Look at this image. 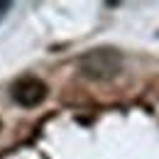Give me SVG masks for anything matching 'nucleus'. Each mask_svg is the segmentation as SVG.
Returning a JSON list of instances; mask_svg holds the SVG:
<instances>
[{"label":"nucleus","mask_w":159,"mask_h":159,"mask_svg":"<svg viewBox=\"0 0 159 159\" xmlns=\"http://www.w3.org/2000/svg\"><path fill=\"white\" fill-rule=\"evenodd\" d=\"M79 69L86 79L93 81H110L115 79L122 69V54L113 47H98L83 54L79 61Z\"/></svg>","instance_id":"obj_1"},{"label":"nucleus","mask_w":159,"mask_h":159,"mask_svg":"<svg viewBox=\"0 0 159 159\" xmlns=\"http://www.w3.org/2000/svg\"><path fill=\"white\" fill-rule=\"evenodd\" d=\"M47 98V83L34 76H27V79H20L15 86H12V100L22 105V108H34L39 105L42 100Z\"/></svg>","instance_id":"obj_2"},{"label":"nucleus","mask_w":159,"mask_h":159,"mask_svg":"<svg viewBox=\"0 0 159 159\" xmlns=\"http://www.w3.org/2000/svg\"><path fill=\"white\" fill-rule=\"evenodd\" d=\"M10 10V2H0V15H5Z\"/></svg>","instance_id":"obj_3"}]
</instances>
